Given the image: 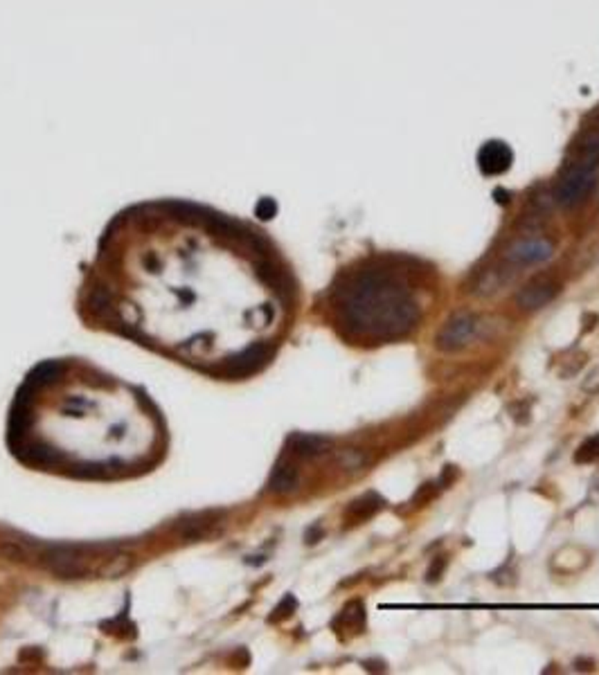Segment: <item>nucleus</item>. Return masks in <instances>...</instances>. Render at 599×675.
<instances>
[{
  "instance_id": "nucleus-1",
  "label": "nucleus",
  "mask_w": 599,
  "mask_h": 675,
  "mask_svg": "<svg viewBox=\"0 0 599 675\" xmlns=\"http://www.w3.org/2000/svg\"><path fill=\"white\" fill-rule=\"evenodd\" d=\"M14 455L73 475H128L155 462L158 416L108 376L68 381L50 363L27 378L14 403Z\"/></svg>"
},
{
  "instance_id": "nucleus-2",
  "label": "nucleus",
  "mask_w": 599,
  "mask_h": 675,
  "mask_svg": "<svg viewBox=\"0 0 599 675\" xmlns=\"http://www.w3.org/2000/svg\"><path fill=\"white\" fill-rule=\"evenodd\" d=\"M340 313L354 334L379 340L404 336L419 320V306L406 286L377 270H367L349 284Z\"/></svg>"
},
{
  "instance_id": "nucleus-3",
  "label": "nucleus",
  "mask_w": 599,
  "mask_h": 675,
  "mask_svg": "<svg viewBox=\"0 0 599 675\" xmlns=\"http://www.w3.org/2000/svg\"><path fill=\"white\" fill-rule=\"evenodd\" d=\"M597 163H599V138H593L583 147V158L570 167L554 190V198L561 207H577L586 200L597 185Z\"/></svg>"
},
{
  "instance_id": "nucleus-4",
  "label": "nucleus",
  "mask_w": 599,
  "mask_h": 675,
  "mask_svg": "<svg viewBox=\"0 0 599 675\" xmlns=\"http://www.w3.org/2000/svg\"><path fill=\"white\" fill-rule=\"evenodd\" d=\"M478 331V318L469 311H460L451 315L446 324L437 334V347L441 351H458L471 342V338Z\"/></svg>"
},
{
  "instance_id": "nucleus-5",
  "label": "nucleus",
  "mask_w": 599,
  "mask_h": 675,
  "mask_svg": "<svg viewBox=\"0 0 599 675\" xmlns=\"http://www.w3.org/2000/svg\"><path fill=\"white\" fill-rule=\"evenodd\" d=\"M513 163V151L503 140H489L484 142L482 149L478 151V167L484 176H501L509 171Z\"/></svg>"
},
{
  "instance_id": "nucleus-6",
  "label": "nucleus",
  "mask_w": 599,
  "mask_h": 675,
  "mask_svg": "<svg viewBox=\"0 0 599 675\" xmlns=\"http://www.w3.org/2000/svg\"><path fill=\"white\" fill-rule=\"evenodd\" d=\"M550 254H552V243L548 239H523V241H516L507 250V259L511 264L530 266V264L546 262Z\"/></svg>"
},
{
  "instance_id": "nucleus-7",
  "label": "nucleus",
  "mask_w": 599,
  "mask_h": 675,
  "mask_svg": "<svg viewBox=\"0 0 599 675\" xmlns=\"http://www.w3.org/2000/svg\"><path fill=\"white\" fill-rule=\"evenodd\" d=\"M556 291H559V286H556L554 282H550V279H536V282H532V284L525 286V289L518 293L516 302H518V306L525 309V311H536V309H541V306H546L548 302H552L554 295H556Z\"/></svg>"
},
{
  "instance_id": "nucleus-8",
  "label": "nucleus",
  "mask_w": 599,
  "mask_h": 675,
  "mask_svg": "<svg viewBox=\"0 0 599 675\" xmlns=\"http://www.w3.org/2000/svg\"><path fill=\"white\" fill-rule=\"evenodd\" d=\"M383 507V500L377 495V493H367L359 500H354L352 505L347 507L345 511V522L349 525H359V522H365L367 518H372V515Z\"/></svg>"
},
{
  "instance_id": "nucleus-9",
  "label": "nucleus",
  "mask_w": 599,
  "mask_h": 675,
  "mask_svg": "<svg viewBox=\"0 0 599 675\" xmlns=\"http://www.w3.org/2000/svg\"><path fill=\"white\" fill-rule=\"evenodd\" d=\"M291 448L300 457H316L329 448V441L322 437H311V435H297L291 439Z\"/></svg>"
},
{
  "instance_id": "nucleus-10",
  "label": "nucleus",
  "mask_w": 599,
  "mask_h": 675,
  "mask_svg": "<svg viewBox=\"0 0 599 675\" xmlns=\"http://www.w3.org/2000/svg\"><path fill=\"white\" fill-rule=\"evenodd\" d=\"M297 486V470L291 464H280L273 473V480H270V488L275 493H291Z\"/></svg>"
},
{
  "instance_id": "nucleus-11",
  "label": "nucleus",
  "mask_w": 599,
  "mask_h": 675,
  "mask_svg": "<svg viewBox=\"0 0 599 675\" xmlns=\"http://www.w3.org/2000/svg\"><path fill=\"white\" fill-rule=\"evenodd\" d=\"M338 622H345V626L352 628L354 633H361V628L365 626V608H363V603L361 601L349 603V606L342 610Z\"/></svg>"
},
{
  "instance_id": "nucleus-12",
  "label": "nucleus",
  "mask_w": 599,
  "mask_h": 675,
  "mask_svg": "<svg viewBox=\"0 0 599 675\" xmlns=\"http://www.w3.org/2000/svg\"><path fill=\"white\" fill-rule=\"evenodd\" d=\"M595 459H599V435L588 437L575 453L577 464H590V462H595Z\"/></svg>"
},
{
  "instance_id": "nucleus-13",
  "label": "nucleus",
  "mask_w": 599,
  "mask_h": 675,
  "mask_svg": "<svg viewBox=\"0 0 599 675\" xmlns=\"http://www.w3.org/2000/svg\"><path fill=\"white\" fill-rule=\"evenodd\" d=\"M444 570H446V558H444V556H437L435 561L431 563V567H428V572H426V581H428V583L439 581L441 574H444Z\"/></svg>"
},
{
  "instance_id": "nucleus-14",
  "label": "nucleus",
  "mask_w": 599,
  "mask_h": 675,
  "mask_svg": "<svg viewBox=\"0 0 599 675\" xmlns=\"http://www.w3.org/2000/svg\"><path fill=\"white\" fill-rule=\"evenodd\" d=\"M275 212H277V207H275L273 200H268V198H266V200H262V205H260V214H262L264 219H270Z\"/></svg>"
},
{
  "instance_id": "nucleus-15",
  "label": "nucleus",
  "mask_w": 599,
  "mask_h": 675,
  "mask_svg": "<svg viewBox=\"0 0 599 675\" xmlns=\"http://www.w3.org/2000/svg\"><path fill=\"white\" fill-rule=\"evenodd\" d=\"M496 196H498V203H507V198H509V194L507 192H503V190H496Z\"/></svg>"
}]
</instances>
